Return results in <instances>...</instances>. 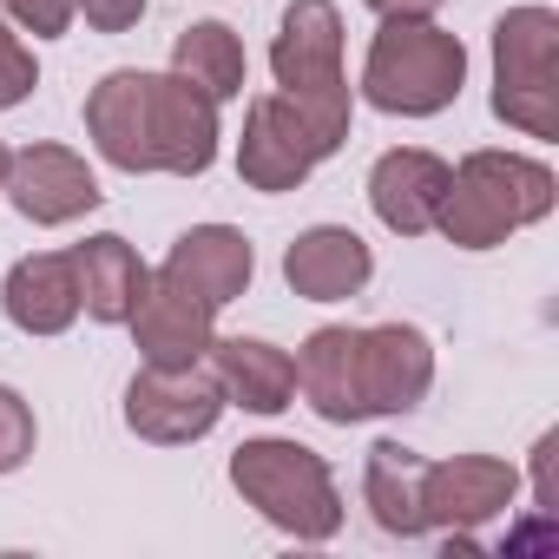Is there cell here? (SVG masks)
Wrapping results in <instances>:
<instances>
[{"mask_svg": "<svg viewBox=\"0 0 559 559\" xmlns=\"http://www.w3.org/2000/svg\"><path fill=\"white\" fill-rule=\"evenodd\" d=\"M8 323L27 336H60L80 323V276H73V250H34L8 270L0 284Z\"/></svg>", "mask_w": 559, "mask_h": 559, "instance_id": "cell-17", "label": "cell"}, {"mask_svg": "<svg viewBox=\"0 0 559 559\" xmlns=\"http://www.w3.org/2000/svg\"><path fill=\"white\" fill-rule=\"evenodd\" d=\"M86 139L119 171L198 178L217 158V99L178 73H106L86 93Z\"/></svg>", "mask_w": 559, "mask_h": 559, "instance_id": "cell-1", "label": "cell"}, {"mask_svg": "<svg viewBox=\"0 0 559 559\" xmlns=\"http://www.w3.org/2000/svg\"><path fill=\"white\" fill-rule=\"evenodd\" d=\"M171 73L191 80L198 93H211V99L224 106V99H243V73H250V60H243V40H237L224 21H198V27L178 34V47H171Z\"/></svg>", "mask_w": 559, "mask_h": 559, "instance_id": "cell-21", "label": "cell"}, {"mask_svg": "<svg viewBox=\"0 0 559 559\" xmlns=\"http://www.w3.org/2000/svg\"><path fill=\"white\" fill-rule=\"evenodd\" d=\"M552 204H559V178L539 158H520V152H467L448 171V198H441L435 224L461 250H493L513 230L539 224Z\"/></svg>", "mask_w": 559, "mask_h": 559, "instance_id": "cell-2", "label": "cell"}, {"mask_svg": "<svg viewBox=\"0 0 559 559\" xmlns=\"http://www.w3.org/2000/svg\"><path fill=\"white\" fill-rule=\"evenodd\" d=\"M145 8H152V0H73V14H86V27H99V34H126V27H139Z\"/></svg>", "mask_w": 559, "mask_h": 559, "instance_id": "cell-25", "label": "cell"}, {"mask_svg": "<svg viewBox=\"0 0 559 559\" xmlns=\"http://www.w3.org/2000/svg\"><path fill=\"white\" fill-rule=\"evenodd\" d=\"M204 369L217 376L224 402H237L250 415H284L297 395V356H284L263 336H211Z\"/></svg>", "mask_w": 559, "mask_h": 559, "instance_id": "cell-16", "label": "cell"}, {"mask_svg": "<svg viewBox=\"0 0 559 559\" xmlns=\"http://www.w3.org/2000/svg\"><path fill=\"white\" fill-rule=\"evenodd\" d=\"M0 191L14 198V211L27 224H73L86 211H99V178L80 152L67 145H27L8 158V178H0Z\"/></svg>", "mask_w": 559, "mask_h": 559, "instance_id": "cell-10", "label": "cell"}, {"mask_svg": "<svg viewBox=\"0 0 559 559\" xmlns=\"http://www.w3.org/2000/svg\"><path fill=\"white\" fill-rule=\"evenodd\" d=\"M0 14L34 40H60L73 27V0H0Z\"/></svg>", "mask_w": 559, "mask_h": 559, "instance_id": "cell-24", "label": "cell"}, {"mask_svg": "<svg viewBox=\"0 0 559 559\" xmlns=\"http://www.w3.org/2000/svg\"><path fill=\"white\" fill-rule=\"evenodd\" d=\"M230 487L243 493V507H257L276 533H290V539H336L343 533L336 474L304 441H276V435L243 441L230 454Z\"/></svg>", "mask_w": 559, "mask_h": 559, "instance_id": "cell-3", "label": "cell"}, {"mask_svg": "<svg viewBox=\"0 0 559 559\" xmlns=\"http://www.w3.org/2000/svg\"><path fill=\"white\" fill-rule=\"evenodd\" d=\"M27 454H34V408L14 389H0V474L27 467Z\"/></svg>", "mask_w": 559, "mask_h": 559, "instance_id": "cell-23", "label": "cell"}, {"mask_svg": "<svg viewBox=\"0 0 559 559\" xmlns=\"http://www.w3.org/2000/svg\"><path fill=\"white\" fill-rule=\"evenodd\" d=\"M362 8H376L382 21H435L441 0H362Z\"/></svg>", "mask_w": 559, "mask_h": 559, "instance_id": "cell-26", "label": "cell"}, {"mask_svg": "<svg viewBox=\"0 0 559 559\" xmlns=\"http://www.w3.org/2000/svg\"><path fill=\"white\" fill-rule=\"evenodd\" d=\"M34 86H40V67H34V53L21 47V34H14L8 21H0V112H8V106H21Z\"/></svg>", "mask_w": 559, "mask_h": 559, "instance_id": "cell-22", "label": "cell"}, {"mask_svg": "<svg viewBox=\"0 0 559 559\" xmlns=\"http://www.w3.org/2000/svg\"><path fill=\"white\" fill-rule=\"evenodd\" d=\"M224 408H230V402H224V389H217V376H211L204 362H191V369H158V362H145V369L132 376V389H126V428H132L139 441H158V448L204 441Z\"/></svg>", "mask_w": 559, "mask_h": 559, "instance_id": "cell-7", "label": "cell"}, {"mask_svg": "<svg viewBox=\"0 0 559 559\" xmlns=\"http://www.w3.org/2000/svg\"><path fill=\"white\" fill-rule=\"evenodd\" d=\"M520 493V474L493 454H454L421 467V520L428 533H448L454 546H474V526L500 520Z\"/></svg>", "mask_w": 559, "mask_h": 559, "instance_id": "cell-8", "label": "cell"}, {"mask_svg": "<svg viewBox=\"0 0 559 559\" xmlns=\"http://www.w3.org/2000/svg\"><path fill=\"white\" fill-rule=\"evenodd\" d=\"M8 158H14V152H8V145H0V178H8Z\"/></svg>", "mask_w": 559, "mask_h": 559, "instance_id": "cell-27", "label": "cell"}, {"mask_svg": "<svg viewBox=\"0 0 559 559\" xmlns=\"http://www.w3.org/2000/svg\"><path fill=\"white\" fill-rule=\"evenodd\" d=\"M435 389V343L415 323H376L362 330V408L369 415H408Z\"/></svg>", "mask_w": 559, "mask_h": 559, "instance_id": "cell-11", "label": "cell"}, {"mask_svg": "<svg viewBox=\"0 0 559 559\" xmlns=\"http://www.w3.org/2000/svg\"><path fill=\"white\" fill-rule=\"evenodd\" d=\"M126 323H132V336H139V356L158 362V369H191V362H204V349H211V336H217V310H211L198 290H185L178 276H165V270L145 276V290H139V304H132Z\"/></svg>", "mask_w": 559, "mask_h": 559, "instance_id": "cell-9", "label": "cell"}, {"mask_svg": "<svg viewBox=\"0 0 559 559\" xmlns=\"http://www.w3.org/2000/svg\"><path fill=\"white\" fill-rule=\"evenodd\" d=\"M330 152L336 139L290 93H257L243 112V139H237V178L250 191H297Z\"/></svg>", "mask_w": 559, "mask_h": 559, "instance_id": "cell-6", "label": "cell"}, {"mask_svg": "<svg viewBox=\"0 0 559 559\" xmlns=\"http://www.w3.org/2000/svg\"><path fill=\"white\" fill-rule=\"evenodd\" d=\"M421 467L428 461L415 448H402V441H376L369 461H362V500H369L376 526L395 533V539L428 533V520H421Z\"/></svg>", "mask_w": 559, "mask_h": 559, "instance_id": "cell-20", "label": "cell"}, {"mask_svg": "<svg viewBox=\"0 0 559 559\" xmlns=\"http://www.w3.org/2000/svg\"><path fill=\"white\" fill-rule=\"evenodd\" d=\"M448 158L421 152V145H402V152H382L376 171H369V204L376 217L395 230V237H421L435 230V211L448 198Z\"/></svg>", "mask_w": 559, "mask_h": 559, "instance_id": "cell-14", "label": "cell"}, {"mask_svg": "<svg viewBox=\"0 0 559 559\" xmlns=\"http://www.w3.org/2000/svg\"><path fill=\"white\" fill-rule=\"evenodd\" d=\"M461 80H467V47L448 27H435V21H382V34L369 40L362 99L376 112L428 119V112H448L461 99Z\"/></svg>", "mask_w": 559, "mask_h": 559, "instance_id": "cell-4", "label": "cell"}, {"mask_svg": "<svg viewBox=\"0 0 559 559\" xmlns=\"http://www.w3.org/2000/svg\"><path fill=\"white\" fill-rule=\"evenodd\" d=\"M250 270H257L250 237L230 230V224H198L165 250V276H178L185 290H198L211 310H224V304H237L250 290Z\"/></svg>", "mask_w": 559, "mask_h": 559, "instance_id": "cell-18", "label": "cell"}, {"mask_svg": "<svg viewBox=\"0 0 559 559\" xmlns=\"http://www.w3.org/2000/svg\"><path fill=\"white\" fill-rule=\"evenodd\" d=\"M493 119L526 139H559V14L513 8L493 27Z\"/></svg>", "mask_w": 559, "mask_h": 559, "instance_id": "cell-5", "label": "cell"}, {"mask_svg": "<svg viewBox=\"0 0 559 559\" xmlns=\"http://www.w3.org/2000/svg\"><path fill=\"white\" fill-rule=\"evenodd\" d=\"M270 67H276V93L343 86V14H336V0H290L284 34L270 47Z\"/></svg>", "mask_w": 559, "mask_h": 559, "instance_id": "cell-12", "label": "cell"}, {"mask_svg": "<svg viewBox=\"0 0 559 559\" xmlns=\"http://www.w3.org/2000/svg\"><path fill=\"white\" fill-rule=\"evenodd\" d=\"M73 276H80V310H86L93 323H126L152 270L139 263V250H132L126 237L106 230V237L73 243Z\"/></svg>", "mask_w": 559, "mask_h": 559, "instance_id": "cell-19", "label": "cell"}, {"mask_svg": "<svg viewBox=\"0 0 559 559\" xmlns=\"http://www.w3.org/2000/svg\"><path fill=\"white\" fill-rule=\"evenodd\" d=\"M369 243L349 230V224H310L290 250H284V284L304 297V304H343L369 284Z\"/></svg>", "mask_w": 559, "mask_h": 559, "instance_id": "cell-13", "label": "cell"}, {"mask_svg": "<svg viewBox=\"0 0 559 559\" xmlns=\"http://www.w3.org/2000/svg\"><path fill=\"white\" fill-rule=\"evenodd\" d=\"M297 389H304V402H310L323 421H336V428L369 421V408H362V330L323 323V330L297 349Z\"/></svg>", "mask_w": 559, "mask_h": 559, "instance_id": "cell-15", "label": "cell"}]
</instances>
